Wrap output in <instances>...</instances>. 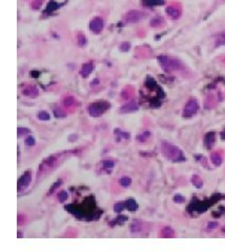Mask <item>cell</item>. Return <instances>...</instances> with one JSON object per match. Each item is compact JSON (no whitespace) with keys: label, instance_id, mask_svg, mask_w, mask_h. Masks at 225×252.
<instances>
[{"label":"cell","instance_id":"obj_1","mask_svg":"<svg viewBox=\"0 0 225 252\" xmlns=\"http://www.w3.org/2000/svg\"><path fill=\"white\" fill-rule=\"evenodd\" d=\"M162 153L168 161H183L185 159L183 155V152L181 150L177 148L176 146L164 142L162 144Z\"/></svg>","mask_w":225,"mask_h":252},{"label":"cell","instance_id":"obj_31","mask_svg":"<svg viewBox=\"0 0 225 252\" xmlns=\"http://www.w3.org/2000/svg\"><path fill=\"white\" fill-rule=\"evenodd\" d=\"M115 133L117 134V136L120 135L121 137H123V138H125V139L129 138V134L126 133V132H122L121 130H115Z\"/></svg>","mask_w":225,"mask_h":252},{"label":"cell","instance_id":"obj_34","mask_svg":"<svg viewBox=\"0 0 225 252\" xmlns=\"http://www.w3.org/2000/svg\"><path fill=\"white\" fill-rule=\"evenodd\" d=\"M218 226H219V225H218L217 222H210L207 225V227H208L209 229H215V228H217Z\"/></svg>","mask_w":225,"mask_h":252},{"label":"cell","instance_id":"obj_36","mask_svg":"<svg viewBox=\"0 0 225 252\" xmlns=\"http://www.w3.org/2000/svg\"><path fill=\"white\" fill-rule=\"evenodd\" d=\"M23 217H24L23 215H19V216H18V218H19V221H18V224H19V225L23 224V219H22Z\"/></svg>","mask_w":225,"mask_h":252},{"label":"cell","instance_id":"obj_22","mask_svg":"<svg viewBox=\"0 0 225 252\" xmlns=\"http://www.w3.org/2000/svg\"><path fill=\"white\" fill-rule=\"evenodd\" d=\"M124 207H125V205H124L123 202H117V204L114 206V211H115L116 213H120V212L123 211Z\"/></svg>","mask_w":225,"mask_h":252},{"label":"cell","instance_id":"obj_17","mask_svg":"<svg viewBox=\"0 0 225 252\" xmlns=\"http://www.w3.org/2000/svg\"><path fill=\"white\" fill-rule=\"evenodd\" d=\"M162 235L164 236V237H174L175 232H174V230L172 228L165 227L164 229L162 230Z\"/></svg>","mask_w":225,"mask_h":252},{"label":"cell","instance_id":"obj_6","mask_svg":"<svg viewBox=\"0 0 225 252\" xmlns=\"http://www.w3.org/2000/svg\"><path fill=\"white\" fill-rule=\"evenodd\" d=\"M103 25H104V23H103L102 18L96 17V18H94L91 21V23H90V30H91L92 32H94L95 34H99L103 30Z\"/></svg>","mask_w":225,"mask_h":252},{"label":"cell","instance_id":"obj_30","mask_svg":"<svg viewBox=\"0 0 225 252\" xmlns=\"http://www.w3.org/2000/svg\"><path fill=\"white\" fill-rule=\"evenodd\" d=\"M17 133H18V136L19 137H21V136L25 135V134H28V130L26 129V128H18V130H17Z\"/></svg>","mask_w":225,"mask_h":252},{"label":"cell","instance_id":"obj_24","mask_svg":"<svg viewBox=\"0 0 225 252\" xmlns=\"http://www.w3.org/2000/svg\"><path fill=\"white\" fill-rule=\"evenodd\" d=\"M67 198H69V194L66 193L65 191H61L59 193V195H58V200H60L61 202H64Z\"/></svg>","mask_w":225,"mask_h":252},{"label":"cell","instance_id":"obj_27","mask_svg":"<svg viewBox=\"0 0 225 252\" xmlns=\"http://www.w3.org/2000/svg\"><path fill=\"white\" fill-rule=\"evenodd\" d=\"M38 118L40 120H49V114L45 111H41L38 114Z\"/></svg>","mask_w":225,"mask_h":252},{"label":"cell","instance_id":"obj_23","mask_svg":"<svg viewBox=\"0 0 225 252\" xmlns=\"http://www.w3.org/2000/svg\"><path fill=\"white\" fill-rule=\"evenodd\" d=\"M141 230V224L138 222H135L134 224L131 226V231L132 232H139Z\"/></svg>","mask_w":225,"mask_h":252},{"label":"cell","instance_id":"obj_14","mask_svg":"<svg viewBox=\"0 0 225 252\" xmlns=\"http://www.w3.org/2000/svg\"><path fill=\"white\" fill-rule=\"evenodd\" d=\"M125 207L127 208V210L131 211V212H135V211L138 209V204L136 202V200H128L125 204Z\"/></svg>","mask_w":225,"mask_h":252},{"label":"cell","instance_id":"obj_21","mask_svg":"<svg viewBox=\"0 0 225 252\" xmlns=\"http://www.w3.org/2000/svg\"><path fill=\"white\" fill-rule=\"evenodd\" d=\"M192 184L197 187V188H201L202 187V185H203V183H202V180L200 179V177L199 176H197V175H195V176H192Z\"/></svg>","mask_w":225,"mask_h":252},{"label":"cell","instance_id":"obj_32","mask_svg":"<svg viewBox=\"0 0 225 252\" xmlns=\"http://www.w3.org/2000/svg\"><path fill=\"white\" fill-rule=\"evenodd\" d=\"M35 138H34L33 136H28L26 138H25V144H28V146H34L35 144Z\"/></svg>","mask_w":225,"mask_h":252},{"label":"cell","instance_id":"obj_7","mask_svg":"<svg viewBox=\"0 0 225 252\" xmlns=\"http://www.w3.org/2000/svg\"><path fill=\"white\" fill-rule=\"evenodd\" d=\"M31 180H32V175H31V172H26L22 175L20 179L18 180V191H22L24 188H26L28 185H30Z\"/></svg>","mask_w":225,"mask_h":252},{"label":"cell","instance_id":"obj_4","mask_svg":"<svg viewBox=\"0 0 225 252\" xmlns=\"http://www.w3.org/2000/svg\"><path fill=\"white\" fill-rule=\"evenodd\" d=\"M145 18V14L141 11H138V10H133V11H129L126 15H125V21L128 23H136L141 21L142 19Z\"/></svg>","mask_w":225,"mask_h":252},{"label":"cell","instance_id":"obj_13","mask_svg":"<svg viewBox=\"0 0 225 252\" xmlns=\"http://www.w3.org/2000/svg\"><path fill=\"white\" fill-rule=\"evenodd\" d=\"M143 4L146 6H162L164 4V0H143Z\"/></svg>","mask_w":225,"mask_h":252},{"label":"cell","instance_id":"obj_10","mask_svg":"<svg viewBox=\"0 0 225 252\" xmlns=\"http://www.w3.org/2000/svg\"><path fill=\"white\" fill-rule=\"evenodd\" d=\"M93 70H94V66H93V64H91V62L83 64L82 69H81V75H82L83 77H88V75L92 73Z\"/></svg>","mask_w":225,"mask_h":252},{"label":"cell","instance_id":"obj_28","mask_svg":"<svg viewBox=\"0 0 225 252\" xmlns=\"http://www.w3.org/2000/svg\"><path fill=\"white\" fill-rule=\"evenodd\" d=\"M103 167H104L105 169H112V167H114V161H112V159H105L103 161Z\"/></svg>","mask_w":225,"mask_h":252},{"label":"cell","instance_id":"obj_35","mask_svg":"<svg viewBox=\"0 0 225 252\" xmlns=\"http://www.w3.org/2000/svg\"><path fill=\"white\" fill-rule=\"evenodd\" d=\"M72 100H74L72 97H69V98H66V99H64V105H72L73 103H74V101H72Z\"/></svg>","mask_w":225,"mask_h":252},{"label":"cell","instance_id":"obj_12","mask_svg":"<svg viewBox=\"0 0 225 252\" xmlns=\"http://www.w3.org/2000/svg\"><path fill=\"white\" fill-rule=\"evenodd\" d=\"M210 159H211V163H214L215 166H217L219 167L221 163H222V157H221V155H220L219 153L217 152H215L212 153L210 155Z\"/></svg>","mask_w":225,"mask_h":252},{"label":"cell","instance_id":"obj_11","mask_svg":"<svg viewBox=\"0 0 225 252\" xmlns=\"http://www.w3.org/2000/svg\"><path fill=\"white\" fill-rule=\"evenodd\" d=\"M23 95L34 98V97L38 96V90L35 87H28L25 90H23Z\"/></svg>","mask_w":225,"mask_h":252},{"label":"cell","instance_id":"obj_29","mask_svg":"<svg viewBox=\"0 0 225 252\" xmlns=\"http://www.w3.org/2000/svg\"><path fill=\"white\" fill-rule=\"evenodd\" d=\"M131 49V43L129 42H122L120 45V50L122 52H127Z\"/></svg>","mask_w":225,"mask_h":252},{"label":"cell","instance_id":"obj_2","mask_svg":"<svg viewBox=\"0 0 225 252\" xmlns=\"http://www.w3.org/2000/svg\"><path fill=\"white\" fill-rule=\"evenodd\" d=\"M158 61H159L162 69L164 70V71H166V72H174V71L180 70L182 68L181 62L178 59L174 58V57H169V56L165 55L159 56L158 57Z\"/></svg>","mask_w":225,"mask_h":252},{"label":"cell","instance_id":"obj_19","mask_svg":"<svg viewBox=\"0 0 225 252\" xmlns=\"http://www.w3.org/2000/svg\"><path fill=\"white\" fill-rule=\"evenodd\" d=\"M120 184L123 188H127V187H129L131 184H132V179L129 177H127V176H124V177H122L120 179Z\"/></svg>","mask_w":225,"mask_h":252},{"label":"cell","instance_id":"obj_25","mask_svg":"<svg viewBox=\"0 0 225 252\" xmlns=\"http://www.w3.org/2000/svg\"><path fill=\"white\" fill-rule=\"evenodd\" d=\"M86 42H88V40H86L85 36H83L82 34H79V35H78V45H79L80 47H83V45H86Z\"/></svg>","mask_w":225,"mask_h":252},{"label":"cell","instance_id":"obj_5","mask_svg":"<svg viewBox=\"0 0 225 252\" xmlns=\"http://www.w3.org/2000/svg\"><path fill=\"white\" fill-rule=\"evenodd\" d=\"M199 110V105H198V101L196 99H190L188 103H186L185 108H184L183 111V117H192L194 116L196 113Z\"/></svg>","mask_w":225,"mask_h":252},{"label":"cell","instance_id":"obj_3","mask_svg":"<svg viewBox=\"0 0 225 252\" xmlns=\"http://www.w3.org/2000/svg\"><path fill=\"white\" fill-rule=\"evenodd\" d=\"M108 107H110V105L105 103V101H99V103H92L88 107V113L92 117H99L106 111Z\"/></svg>","mask_w":225,"mask_h":252},{"label":"cell","instance_id":"obj_20","mask_svg":"<svg viewBox=\"0 0 225 252\" xmlns=\"http://www.w3.org/2000/svg\"><path fill=\"white\" fill-rule=\"evenodd\" d=\"M54 114H55V116L57 118H63V117L66 116V113L62 110V109H59V108H56L54 110Z\"/></svg>","mask_w":225,"mask_h":252},{"label":"cell","instance_id":"obj_26","mask_svg":"<svg viewBox=\"0 0 225 252\" xmlns=\"http://www.w3.org/2000/svg\"><path fill=\"white\" fill-rule=\"evenodd\" d=\"M162 22H163V19H162V18L156 17L155 19H153L151 21V27H159V25H161Z\"/></svg>","mask_w":225,"mask_h":252},{"label":"cell","instance_id":"obj_8","mask_svg":"<svg viewBox=\"0 0 225 252\" xmlns=\"http://www.w3.org/2000/svg\"><path fill=\"white\" fill-rule=\"evenodd\" d=\"M138 103L135 101V100H131L129 103H127L126 105H124L122 108L120 109V112L123 114L126 113H133V112H136L138 110Z\"/></svg>","mask_w":225,"mask_h":252},{"label":"cell","instance_id":"obj_37","mask_svg":"<svg viewBox=\"0 0 225 252\" xmlns=\"http://www.w3.org/2000/svg\"><path fill=\"white\" fill-rule=\"evenodd\" d=\"M97 83H99V80L98 79H95V80H93L92 81V87H95V86H97Z\"/></svg>","mask_w":225,"mask_h":252},{"label":"cell","instance_id":"obj_15","mask_svg":"<svg viewBox=\"0 0 225 252\" xmlns=\"http://www.w3.org/2000/svg\"><path fill=\"white\" fill-rule=\"evenodd\" d=\"M204 141H205L206 147L210 148L211 146H212V144H214V141H215V133H207V134H206Z\"/></svg>","mask_w":225,"mask_h":252},{"label":"cell","instance_id":"obj_33","mask_svg":"<svg viewBox=\"0 0 225 252\" xmlns=\"http://www.w3.org/2000/svg\"><path fill=\"white\" fill-rule=\"evenodd\" d=\"M174 200L176 202H184V197L181 196L180 194H177L176 196L174 197Z\"/></svg>","mask_w":225,"mask_h":252},{"label":"cell","instance_id":"obj_16","mask_svg":"<svg viewBox=\"0 0 225 252\" xmlns=\"http://www.w3.org/2000/svg\"><path fill=\"white\" fill-rule=\"evenodd\" d=\"M225 45V32H222L217 35L216 37V45Z\"/></svg>","mask_w":225,"mask_h":252},{"label":"cell","instance_id":"obj_18","mask_svg":"<svg viewBox=\"0 0 225 252\" xmlns=\"http://www.w3.org/2000/svg\"><path fill=\"white\" fill-rule=\"evenodd\" d=\"M149 136H151V133L148 132V131H145V132H142L141 134H139V135L137 136V139L139 141H141V142H143V141H146L148 138H149Z\"/></svg>","mask_w":225,"mask_h":252},{"label":"cell","instance_id":"obj_9","mask_svg":"<svg viewBox=\"0 0 225 252\" xmlns=\"http://www.w3.org/2000/svg\"><path fill=\"white\" fill-rule=\"evenodd\" d=\"M166 13L173 19H178L179 17H180V15H181V8H180V6H176V4H173V6H167Z\"/></svg>","mask_w":225,"mask_h":252}]
</instances>
